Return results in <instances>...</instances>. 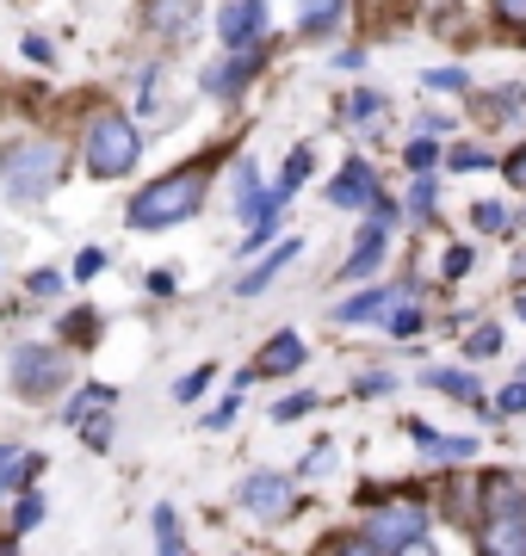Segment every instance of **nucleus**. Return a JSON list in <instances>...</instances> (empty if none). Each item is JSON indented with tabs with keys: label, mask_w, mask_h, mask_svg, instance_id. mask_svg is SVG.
<instances>
[{
	"label": "nucleus",
	"mask_w": 526,
	"mask_h": 556,
	"mask_svg": "<svg viewBox=\"0 0 526 556\" xmlns=\"http://www.w3.org/2000/svg\"><path fill=\"white\" fill-rule=\"evenodd\" d=\"M62 186V142L20 137L0 149V192L13 204H43Z\"/></svg>",
	"instance_id": "f257e3e1"
},
{
	"label": "nucleus",
	"mask_w": 526,
	"mask_h": 556,
	"mask_svg": "<svg viewBox=\"0 0 526 556\" xmlns=\"http://www.w3.org/2000/svg\"><path fill=\"white\" fill-rule=\"evenodd\" d=\"M204 192H211V174H204V167L162 174L155 186H142L137 199H130V229H174V223L199 217Z\"/></svg>",
	"instance_id": "f03ea898"
},
{
	"label": "nucleus",
	"mask_w": 526,
	"mask_h": 556,
	"mask_svg": "<svg viewBox=\"0 0 526 556\" xmlns=\"http://www.w3.org/2000/svg\"><path fill=\"white\" fill-rule=\"evenodd\" d=\"M142 155V137H137V124L124 118V112H100V118L87 124V142H82V161H87V174L93 179H118L130 174Z\"/></svg>",
	"instance_id": "7ed1b4c3"
},
{
	"label": "nucleus",
	"mask_w": 526,
	"mask_h": 556,
	"mask_svg": "<svg viewBox=\"0 0 526 556\" xmlns=\"http://www.w3.org/2000/svg\"><path fill=\"white\" fill-rule=\"evenodd\" d=\"M68 383V353L62 346H20L13 353V390L20 396H50Z\"/></svg>",
	"instance_id": "20e7f679"
},
{
	"label": "nucleus",
	"mask_w": 526,
	"mask_h": 556,
	"mask_svg": "<svg viewBox=\"0 0 526 556\" xmlns=\"http://www.w3.org/2000/svg\"><path fill=\"white\" fill-rule=\"evenodd\" d=\"M242 514H254V519H285L291 507H298V489H291V477H279V470H254V477L242 482Z\"/></svg>",
	"instance_id": "39448f33"
},
{
	"label": "nucleus",
	"mask_w": 526,
	"mask_h": 556,
	"mask_svg": "<svg viewBox=\"0 0 526 556\" xmlns=\"http://www.w3.org/2000/svg\"><path fill=\"white\" fill-rule=\"evenodd\" d=\"M266 31V0H229L217 13V38L223 50H254Z\"/></svg>",
	"instance_id": "423d86ee"
},
{
	"label": "nucleus",
	"mask_w": 526,
	"mask_h": 556,
	"mask_svg": "<svg viewBox=\"0 0 526 556\" xmlns=\"http://www.w3.org/2000/svg\"><path fill=\"white\" fill-rule=\"evenodd\" d=\"M422 532H427L422 507H385V514L372 519V544H378L385 556L409 551V544H422Z\"/></svg>",
	"instance_id": "0eeeda50"
},
{
	"label": "nucleus",
	"mask_w": 526,
	"mask_h": 556,
	"mask_svg": "<svg viewBox=\"0 0 526 556\" xmlns=\"http://www.w3.org/2000/svg\"><path fill=\"white\" fill-rule=\"evenodd\" d=\"M372 199H378V179H372L365 161H347L341 174L328 179V204H335V211H365Z\"/></svg>",
	"instance_id": "6e6552de"
},
{
	"label": "nucleus",
	"mask_w": 526,
	"mask_h": 556,
	"mask_svg": "<svg viewBox=\"0 0 526 556\" xmlns=\"http://www.w3.org/2000/svg\"><path fill=\"white\" fill-rule=\"evenodd\" d=\"M298 365H304V340L285 328V334H273V340L261 346V365H254V378H291Z\"/></svg>",
	"instance_id": "1a4fd4ad"
},
{
	"label": "nucleus",
	"mask_w": 526,
	"mask_h": 556,
	"mask_svg": "<svg viewBox=\"0 0 526 556\" xmlns=\"http://www.w3.org/2000/svg\"><path fill=\"white\" fill-rule=\"evenodd\" d=\"M484 556H526V514H496L489 519Z\"/></svg>",
	"instance_id": "9d476101"
},
{
	"label": "nucleus",
	"mask_w": 526,
	"mask_h": 556,
	"mask_svg": "<svg viewBox=\"0 0 526 556\" xmlns=\"http://www.w3.org/2000/svg\"><path fill=\"white\" fill-rule=\"evenodd\" d=\"M298 254H304V241H279V248H273V254H266L261 266H254V273H242V278H236V291H242V298L266 291V285H273V278H279V273H285V266H291Z\"/></svg>",
	"instance_id": "9b49d317"
},
{
	"label": "nucleus",
	"mask_w": 526,
	"mask_h": 556,
	"mask_svg": "<svg viewBox=\"0 0 526 556\" xmlns=\"http://www.w3.org/2000/svg\"><path fill=\"white\" fill-rule=\"evenodd\" d=\"M112 402H118L112 383H87V390H75V396L62 402V427H82L87 415H100V408H112Z\"/></svg>",
	"instance_id": "f8f14e48"
},
{
	"label": "nucleus",
	"mask_w": 526,
	"mask_h": 556,
	"mask_svg": "<svg viewBox=\"0 0 526 556\" xmlns=\"http://www.w3.org/2000/svg\"><path fill=\"white\" fill-rule=\"evenodd\" d=\"M254 68H261V56H254V50H236V56L223 62V68H211V75H204V87H211V93H223V100H229V93H236V87H242L248 75H254Z\"/></svg>",
	"instance_id": "ddd939ff"
},
{
	"label": "nucleus",
	"mask_w": 526,
	"mask_h": 556,
	"mask_svg": "<svg viewBox=\"0 0 526 556\" xmlns=\"http://www.w3.org/2000/svg\"><path fill=\"white\" fill-rule=\"evenodd\" d=\"M341 7L347 0H304V7H298V31H304V38L335 31V25H341Z\"/></svg>",
	"instance_id": "4468645a"
},
{
	"label": "nucleus",
	"mask_w": 526,
	"mask_h": 556,
	"mask_svg": "<svg viewBox=\"0 0 526 556\" xmlns=\"http://www.w3.org/2000/svg\"><path fill=\"white\" fill-rule=\"evenodd\" d=\"M378 260H385V223H372V229L360 236V248H353V260H347V278H372Z\"/></svg>",
	"instance_id": "2eb2a0df"
},
{
	"label": "nucleus",
	"mask_w": 526,
	"mask_h": 556,
	"mask_svg": "<svg viewBox=\"0 0 526 556\" xmlns=\"http://www.w3.org/2000/svg\"><path fill=\"white\" fill-rule=\"evenodd\" d=\"M43 514H50V501H43L38 489H20V495H13V538L38 532V526H43Z\"/></svg>",
	"instance_id": "dca6fc26"
},
{
	"label": "nucleus",
	"mask_w": 526,
	"mask_h": 556,
	"mask_svg": "<svg viewBox=\"0 0 526 556\" xmlns=\"http://www.w3.org/2000/svg\"><path fill=\"white\" fill-rule=\"evenodd\" d=\"M155 556H192L180 538V519H174V507H155Z\"/></svg>",
	"instance_id": "f3484780"
},
{
	"label": "nucleus",
	"mask_w": 526,
	"mask_h": 556,
	"mask_svg": "<svg viewBox=\"0 0 526 556\" xmlns=\"http://www.w3.org/2000/svg\"><path fill=\"white\" fill-rule=\"evenodd\" d=\"M427 383H434V390H446V396H459V402H477V396H484L471 371H446V365H434V371H427Z\"/></svg>",
	"instance_id": "a211bd4d"
},
{
	"label": "nucleus",
	"mask_w": 526,
	"mask_h": 556,
	"mask_svg": "<svg viewBox=\"0 0 526 556\" xmlns=\"http://www.w3.org/2000/svg\"><path fill=\"white\" fill-rule=\"evenodd\" d=\"M155 25L174 31V38H186L192 31V0H155Z\"/></svg>",
	"instance_id": "6ab92c4d"
},
{
	"label": "nucleus",
	"mask_w": 526,
	"mask_h": 556,
	"mask_svg": "<svg viewBox=\"0 0 526 556\" xmlns=\"http://www.w3.org/2000/svg\"><path fill=\"white\" fill-rule=\"evenodd\" d=\"M385 291H360V298H347L341 303V309H335V316H341V321H372V316H378V309H385Z\"/></svg>",
	"instance_id": "aec40b11"
},
{
	"label": "nucleus",
	"mask_w": 526,
	"mask_h": 556,
	"mask_svg": "<svg viewBox=\"0 0 526 556\" xmlns=\"http://www.w3.org/2000/svg\"><path fill=\"white\" fill-rule=\"evenodd\" d=\"M82 439H87V452H105V445H112V408L87 415V420H82Z\"/></svg>",
	"instance_id": "412c9836"
},
{
	"label": "nucleus",
	"mask_w": 526,
	"mask_h": 556,
	"mask_svg": "<svg viewBox=\"0 0 526 556\" xmlns=\"http://www.w3.org/2000/svg\"><path fill=\"white\" fill-rule=\"evenodd\" d=\"M204 383H211V365H199V371H186L180 383H174V402H199Z\"/></svg>",
	"instance_id": "4be33fe9"
},
{
	"label": "nucleus",
	"mask_w": 526,
	"mask_h": 556,
	"mask_svg": "<svg viewBox=\"0 0 526 556\" xmlns=\"http://www.w3.org/2000/svg\"><path fill=\"white\" fill-rule=\"evenodd\" d=\"M304 179H310V149H298V155L285 161V179H279V192H298Z\"/></svg>",
	"instance_id": "5701e85b"
},
{
	"label": "nucleus",
	"mask_w": 526,
	"mask_h": 556,
	"mask_svg": "<svg viewBox=\"0 0 526 556\" xmlns=\"http://www.w3.org/2000/svg\"><path fill=\"white\" fill-rule=\"evenodd\" d=\"M62 334H68V340H82V346H87V340L100 334V316H93V309H82V316H68V321H62Z\"/></svg>",
	"instance_id": "b1692460"
},
{
	"label": "nucleus",
	"mask_w": 526,
	"mask_h": 556,
	"mask_svg": "<svg viewBox=\"0 0 526 556\" xmlns=\"http://www.w3.org/2000/svg\"><path fill=\"white\" fill-rule=\"evenodd\" d=\"M465 353H471V358H489V353H502V328H477Z\"/></svg>",
	"instance_id": "393cba45"
},
{
	"label": "nucleus",
	"mask_w": 526,
	"mask_h": 556,
	"mask_svg": "<svg viewBox=\"0 0 526 556\" xmlns=\"http://www.w3.org/2000/svg\"><path fill=\"white\" fill-rule=\"evenodd\" d=\"M310 408H316V396H310V390H298V396H285L279 408H273V420H298V415H310Z\"/></svg>",
	"instance_id": "a878e982"
},
{
	"label": "nucleus",
	"mask_w": 526,
	"mask_h": 556,
	"mask_svg": "<svg viewBox=\"0 0 526 556\" xmlns=\"http://www.w3.org/2000/svg\"><path fill=\"white\" fill-rule=\"evenodd\" d=\"M378 105H385L378 93H353V105H347V118H353V124H372V118H378Z\"/></svg>",
	"instance_id": "bb28decb"
},
{
	"label": "nucleus",
	"mask_w": 526,
	"mask_h": 556,
	"mask_svg": "<svg viewBox=\"0 0 526 556\" xmlns=\"http://www.w3.org/2000/svg\"><path fill=\"white\" fill-rule=\"evenodd\" d=\"M477 229L502 236V229H508V211H502V204H477Z\"/></svg>",
	"instance_id": "cd10ccee"
},
{
	"label": "nucleus",
	"mask_w": 526,
	"mask_h": 556,
	"mask_svg": "<svg viewBox=\"0 0 526 556\" xmlns=\"http://www.w3.org/2000/svg\"><path fill=\"white\" fill-rule=\"evenodd\" d=\"M25 291H32V298H57V291H62V273H32V278H25Z\"/></svg>",
	"instance_id": "c85d7f7f"
},
{
	"label": "nucleus",
	"mask_w": 526,
	"mask_h": 556,
	"mask_svg": "<svg viewBox=\"0 0 526 556\" xmlns=\"http://www.w3.org/2000/svg\"><path fill=\"white\" fill-rule=\"evenodd\" d=\"M236 408H242V402H236V396H223L217 408H211V415H204V427H211V433H223V427H229V420H236Z\"/></svg>",
	"instance_id": "c756f323"
},
{
	"label": "nucleus",
	"mask_w": 526,
	"mask_h": 556,
	"mask_svg": "<svg viewBox=\"0 0 526 556\" xmlns=\"http://www.w3.org/2000/svg\"><path fill=\"white\" fill-rule=\"evenodd\" d=\"M422 328V316H415V303H409V291H403V309L390 316V334H415Z\"/></svg>",
	"instance_id": "7c9ffc66"
},
{
	"label": "nucleus",
	"mask_w": 526,
	"mask_h": 556,
	"mask_svg": "<svg viewBox=\"0 0 526 556\" xmlns=\"http://www.w3.org/2000/svg\"><path fill=\"white\" fill-rule=\"evenodd\" d=\"M446 161H452V167H465V174H477V167H489V155H484V149H471V142H465V149H452Z\"/></svg>",
	"instance_id": "2f4dec72"
},
{
	"label": "nucleus",
	"mask_w": 526,
	"mask_h": 556,
	"mask_svg": "<svg viewBox=\"0 0 526 556\" xmlns=\"http://www.w3.org/2000/svg\"><path fill=\"white\" fill-rule=\"evenodd\" d=\"M93 273H105V254L100 248H82V254H75V278H93Z\"/></svg>",
	"instance_id": "473e14b6"
},
{
	"label": "nucleus",
	"mask_w": 526,
	"mask_h": 556,
	"mask_svg": "<svg viewBox=\"0 0 526 556\" xmlns=\"http://www.w3.org/2000/svg\"><path fill=\"white\" fill-rule=\"evenodd\" d=\"M13 464H20V445H0V495H13Z\"/></svg>",
	"instance_id": "72a5a7b5"
},
{
	"label": "nucleus",
	"mask_w": 526,
	"mask_h": 556,
	"mask_svg": "<svg viewBox=\"0 0 526 556\" xmlns=\"http://www.w3.org/2000/svg\"><path fill=\"white\" fill-rule=\"evenodd\" d=\"M409 204H415V217H427V211H434V179H415V192H409Z\"/></svg>",
	"instance_id": "f704fd0d"
},
{
	"label": "nucleus",
	"mask_w": 526,
	"mask_h": 556,
	"mask_svg": "<svg viewBox=\"0 0 526 556\" xmlns=\"http://www.w3.org/2000/svg\"><path fill=\"white\" fill-rule=\"evenodd\" d=\"M496 408H502V415H526V383H514V390H502V396H496Z\"/></svg>",
	"instance_id": "c9c22d12"
},
{
	"label": "nucleus",
	"mask_w": 526,
	"mask_h": 556,
	"mask_svg": "<svg viewBox=\"0 0 526 556\" xmlns=\"http://www.w3.org/2000/svg\"><path fill=\"white\" fill-rule=\"evenodd\" d=\"M328 556H385V551H378L372 538H347V544H335V551H328Z\"/></svg>",
	"instance_id": "e433bc0d"
},
{
	"label": "nucleus",
	"mask_w": 526,
	"mask_h": 556,
	"mask_svg": "<svg viewBox=\"0 0 526 556\" xmlns=\"http://www.w3.org/2000/svg\"><path fill=\"white\" fill-rule=\"evenodd\" d=\"M434 142H409V167H415V174H427V167H434Z\"/></svg>",
	"instance_id": "4c0bfd02"
},
{
	"label": "nucleus",
	"mask_w": 526,
	"mask_h": 556,
	"mask_svg": "<svg viewBox=\"0 0 526 556\" xmlns=\"http://www.w3.org/2000/svg\"><path fill=\"white\" fill-rule=\"evenodd\" d=\"M310 477H328V470H335V452H328V445H316V452H310V464H304Z\"/></svg>",
	"instance_id": "58836bf2"
},
{
	"label": "nucleus",
	"mask_w": 526,
	"mask_h": 556,
	"mask_svg": "<svg viewBox=\"0 0 526 556\" xmlns=\"http://www.w3.org/2000/svg\"><path fill=\"white\" fill-rule=\"evenodd\" d=\"M427 87H465V68H434V75H427Z\"/></svg>",
	"instance_id": "ea45409f"
},
{
	"label": "nucleus",
	"mask_w": 526,
	"mask_h": 556,
	"mask_svg": "<svg viewBox=\"0 0 526 556\" xmlns=\"http://www.w3.org/2000/svg\"><path fill=\"white\" fill-rule=\"evenodd\" d=\"M496 13H502L508 25H526V0H496Z\"/></svg>",
	"instance_id": "a19ab883"
},
{
	"label": "nucleus",
	"mask_w": 526,
	"mask_h": 556,
	"mask_svg": "<svg viewBox=\"0 0 526 556\" xmlns=\"http://www.w3.org/2000/svg\"><path fill=\"white\" fill-rule=\"evenodd\" d=\"M440 266H446V278H459V273H465V266H471V254H465V248H452V254H446Z\"/></svg>",
	"instance_id": "79ce46f5"
},
{
	"label": "nucleus",
	"mask_w": 526,
	"mask_h": 556,
	"mask_svg": "<svg viewBox=\"0 0 526 556\" xmlns=\"http://www.w3.org/2000/svg\"><path fill=\"white\" fill-rule=\"evenodd\" d=\"M25 56H32V62H50V38H25Z\"/></svg>",
	"instance_id": "37998d69"
},
{
	"label": "nucleus",
	"mask_w": 526,
	"mask_h": 556,
	"mask_svg": "<svg viewBox=\"0 0 526 556\" xmlns=\"http://www.w3.org/2000/svg\"><path fill=\"white\" fill-rule=\"evenodd\" d=\"M508 179H514V186H526V149H521V155H508Z\"/></svg>",
	"instance_id": "c03bdc74"
},
{
	"label": "nucleus",
	"mask_w": 526,
	"mask_h": 556,
	"mask_svg": "<svg viewBox=\"0 0 526 556\" xmlns=\"http://www.w3.org/2000/svg\"><path fill=\"white\" fill-rule=\"evenodd\" d=\"M0 556H20V538L13 532H0Z\"/></svg>",
	"instance_id": "a18cd8bd"
},
{
	"label": "nucleus",
	"mask_w": 526,
	"mask_h": 556,
	"mask_svg": "<svg viewBox=\"0 0 526 556\" xmlns=\"http://www.w3.org/2000/svg\"><path fill=\"white\" fill-rule=\"evenodd\" d=\"M409 556H434V551H427V544H409Z\"/></svg>",
	"instance_id": "49530a36"
},
{
	"label": "nucleus",
	"mask_w": 526,
	"mask_h": 556,
	"mask_svg": "<svg viewBox=\"0 0 526 556\" xmlns=\"http://www.w3.org/2000/svg\"><path fill=\"white\" fill-rule=\"evenodd\" d=\"M514 309H521V321H526V291H521V298H514Z\"/></svg>",
	"instance_id": "de8ad7c7"
}]
</instances>
